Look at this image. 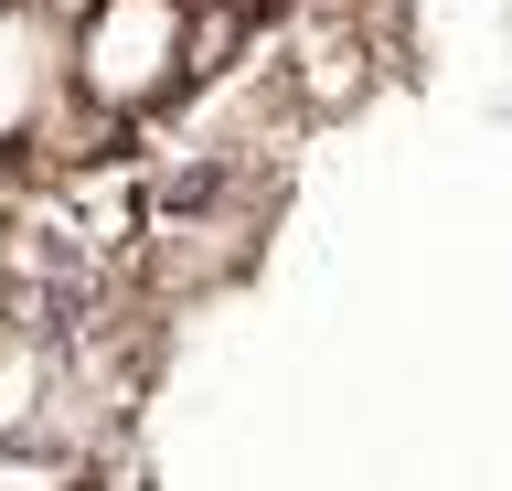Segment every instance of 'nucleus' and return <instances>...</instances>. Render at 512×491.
Listing matches in <instances>:
<instances>
[{
  "mask_svg": "<svg viewBox=\"0 0 512 491\" xmlns=\"http://www.w3.org/2000/svg\"><path fill=\"white\" fill-rule=\"evenodd\" d=\"M192 43V0H86L75 11V86L107 118H150L192 86L182 65Z\"/></svg>",
  "mask_w": 512,
  "mask_h": 491,
  "instance_id": "obj_1",
  "label": "nucleus"
},
{
  "mask_svg": "<svg viewBox=\"0 0 512 491\" xmlns=\"http://www.w3.org/2000/svg\"><path fill=\"white\" fill-rule=\"evenodd\" d=\"M118 118L86 107L75 86V22L43 0H0V150H43V139H107Z\"/></svg>",
  "mask_w": 512,
  "mask_h": 491,
  "instance_id": "obj_2",
  "label": "nucleus"
},
{
  "mask_svg": "<svg viewBox=\"0 0 512 491\" xmlns=\"http://www.w3.org/2000/svg\"><path fill=\"white\" fill-rule=\"evenodd\" d=\"M43 11H64V22H75V11H86V0H43Z\"/></svg>",
  "mask_w": 512,
  "mask_h": 491,
  "instance_id": "obj_3",
  "label": "nucleus"
}]
</instances>
